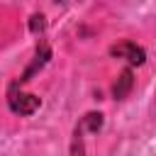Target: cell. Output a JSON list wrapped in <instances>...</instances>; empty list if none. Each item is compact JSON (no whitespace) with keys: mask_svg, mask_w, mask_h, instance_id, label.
<instances>
[{"mask_svg":"<svg viewBox=\"0 0 156 156\" xmlns=\"http://www.w3.org/2000/svg\"><path fill=\"white\" fill-rule=\"evenodd\" d=\"M7 105H10V110L15 112V115H34L37 110H39V98L37 95H27V93H15V90H10V98H7Z\"/></svg>","mask_w":156,"mask_h":156,"instance_id":"obj_1","label":"cell"},{"mask_svg":"<svg viewBox=\"0 0 156 156\" xmlns=\"http://www.w3.org/2000/svg\"><path fill=\"white\" fill-rule=\"evenodd\" d=\"M110 54H112V56H124L129 63H136V66H141V63H144V58H146L144 49H141V46H136L134 41H122V44L112 46V49H110Z\"/></svg>","mask_w":156,"mask_h":156,"instance_id":"obj_2","label":"cell"},{"mask_svg":"<svg viewBox=\"0 0 156 156\" xmlns=\"http://www.w3.org/2000/svg\"><path fill=\"white\" fill-rule=\"evenodd\" d=\"M134 85V78H132V71L127 68V71H122V76H119V80L115 83V88H112V93H115V98L117 100H122V98H127V93H129V88Z\"/></svg>","mask_w":156,"mask_h":156,"instance_id":"obj_3","label":"cell"}]
</instances>
